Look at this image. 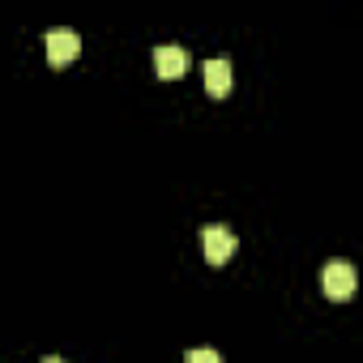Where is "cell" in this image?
Returning a JSON list of instances; mask_svg holds the SVG:
<instances>
[{
	"mask_svg": "<svg viewBox=\"0 0 363 363\" xmlns=\"http://www.w3.org/2000/svg\"><path fill=\"white\" fill-rule=\"evenodd\" d=\"M43 363H65V359H56V354H48V359H43Z\"/></svg>",
	"mask_w": 363,
	"mask_h": 363,
	"instance_id": "52a82bcc",
	"label": "cell"
},
{
	"mask_svg": "<svg viewBox=\"0 0 363 363\" xmlns=\"http://www.w3.org/2000/svg\"><path fill=\"white\" fill-rule=\"evenodd\" d=\"M77 52H82V39H77V30H69V26H56V30H48V60L60 69V65H69V60H77Z\"/></svg>",
	"mask_w": 363,
	"mask_h": 363,
	"instance_id": "7a4b0ae2",
	"label": "cell"
},
{
	"mask_svg": "<svg viewBox=\"0 0 363 363\" xmlns=\"http://www.w3.org/2000/svg\"><path fill=\"white\" fill-rule=\"evenodd\" d=\"M320 286H325V295H329V299H350V295H354V286H359L354 265H350V261H329V265L320 269Z\"/></svg>",
	"mask_w": 363,
	"mask_h": 363,
	"instance_id": "6da1fadb",
	"label": "cell"
},
{
	"mask_svg": "<svg viewBox=\"0 0 363 363\" xmlns=\"http://www.w3.org/2000/svg\"><path fill=\"white\" fill-rule=\"evenodd\" d=\"M206 90L214 99H227V90H231V65L227 60H206Z\"/></svg>",
	"mask_w": 363,
	"mask_h": 363,
	"instance_id": "5b68a950",
	"label": "cell"
},
{
	"mask_svg": "<svg viewBox=\"0 0 363 363\" xmlns=\"http://www.w3.org/2000/svg\"><path fill=\"white\" fill-rule=\"evenodd\" d=\"M201 248H206V261H210V265H223V261L235 252V231L214 223V227L201 231Z\"/></svg>",
	"mask_w": 363,
	"mask_h": 363,
	"instance_id": "3957f363",
	"label": "cell"
},
{
	"mask_svg": "<svg viewBox=\"0 0 363 363\" xmlns=\"http://www.w3.org/2000/svg\"><path fill=\"white\" fill-rule=\"evenodd\" d=\"M184 363H223V359H218V350L201 346V350H189V354H184Z\"/></svg>",
	"mask_w": 363,
	"mask_h": 363,
	"instance_id": "8992f818",
	"label": "cell"
},
{
	"mask_svg": "<svg viewBox=\"0 0 363 363\" xmlns=\"http://www.w3.org/2000/svg\"><path fill=\"white\" fill-rule=\"evenodd\" d=\"M184 69H189L184 48H154V73H158V77L175 82V77H184Z\"/></svg>",
	"mask_w": 363,
	"mask_h": 363,
	"instance_id": "277c9868",
	"label": "cell"
}]
</instances>
